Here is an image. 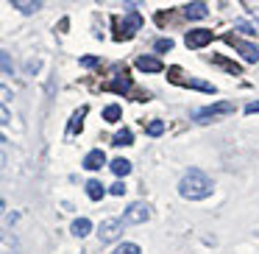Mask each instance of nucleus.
Masks as SVG:
<instances>
[{"mask_svg":"<svg viewBox=\"0 0 259 254\" xmlns=\"http://www.w3.org/2000/svg\"><path fill=\"white\" fill-rule=\"evenodd\" d=\"M214 193V182L203 170H187L179 179V196L187 201H203Z\"/></svg>","mask_w":259,"mask_h":254,"instance_id":"f257e3e1","label":"nucleus"},{"mask_svg":"<svg viewBox=\"0 0 259 254\" xmlns=\"http://www.w3.org/2000/svg\"><path fill=\"white\" fill-rule=\"evenodd\" d=\"M151 204H145V201H134L128 209H125V215L120 221H123V226L128 224V226H137V224H145V221H151Z\"/></svg>","mask_w":259,"mask_h":254,"instance_id":"f03ea898","label":"nucleus"},{"mask_svg":"<svg viewBox=\"0 0 259 254\" xmlns=\"http://www.w3.org/2000/svg\"><path fill=\"white\" fill-rule=\"evenodd\" d=\"M229 112H234V103H229V101H220V103H212V106H203V109H198L192 118L198 120V123H209L212 118H218V115H229Z\"/></svg>","mask_w":259,"mask_h":254,"instance_id":"7ed1b4c3","label":"nucleus"},{"mask_svg":"<svg viewBox=\"0 0 259 254\" xmlns=\"http://www.w3.org/2000/svg\"><path fill=\"white\" fill-rule=\"evenodd\" d=\"M120 232H123V221H120V218H106L101 226H98V237H101V243L117 240Z\"/></svg>","mask_w":259,"mask_h":254,"instance_id":"20e7f679","label":"nucleus"},{"mask_svg":"<svg viewBox=\"0 0 259 254\" xmlns=\"http://www.w3.org/2000/svg\"><path fill=\"white\" fill-rule=\"evenodd\" d=\"M212 40H214L212 31H206V28H195V31H190V34H187V48H206Z\"/></svg>","mask_w":259,"mask_h":254,"instance_id":"39448f33","label":"nucleus"},{"mask_svg":"<svg viewBox=\"0 0 259 254\" xmlns=\"http://www.w3.org/2000/svg\"><path fill=\"white\" fill-rule=\"evenodd\" d=\"M231 45H237V51L242 53V59L245 62H259V45H253V42H242V40H231Z\"/></svg>","mask_w":259,"mask_h":254,"instance_id":"423d86ee","label":"nucleus"},{"mask_svg":"<svg viewBox=\"0 0 259 254\" xmlns=\"http://www.w3.org/2000/svg\"><path fill=\"white\" fill-rule=\"evenodd\" d=\"M103 165H106V154H103L101 148H92V151L84 157V168L87 170H101Z\"/></svg>","mask_w":259,"mask_h":254,"instance_id":"0eeeda50","label":"nucleus"},{"mask_svg":"<svg viewBox=\"0 0 259 254\" xmlns=\"http://www.w3.org/2000/svg\"><path fill=\"white\" fill-rule=\"evenodd\" d=\"M137 67H140L142 73H162L164 64H162V59H156V56H140L137 59Z\"/></svg>","mask_w":259,"mask_h":254,"instance_id":"6e6552de","label":"nucleus"},{"mask_svg":"<svg viewBox=\"0 0 259 254\" xmlns=\"http://www.w3.org/2000/svg\"><path fill=\"white\" fill-rule=\"evenodd\" d=\"M184 14H187L190 20H203V17L209 14V6H206V3H187V6H184Z\"/></svg>","mask_w":259,"mask_h":254,"instance_id":"1a4fd4ad","label":"nucleus"},{"mask_svg":"<svg viewBox=\"0 0 259 254\" xmlns=\"http://www.w3.org/2000/svg\"><path fill=\"white\" fill-rule=\"evenodd\" d=\"M70 232H73L75 237H87L92 232V221L90 218H75L73 226H70Z\"/></svg>","mask_w":259,"mask_h":254,"instance_id":"9d476101","label":"nucleus"},{"mask_svg":"<svg viewBox=\"0 0 259 254\" xmlns=\"http://www.w3.org/2000/svg\"><path fill=\"white\" fill-rule=\"evenodd\" d=\"M12 6L17 9V12H23V14H34V12L42 9V3L39 0H12Z\"/></svg>","mask_w":259,"mask_h":254,"instance_id":"9b49d317","label":"nucleus"},{"mask_svg":"<svg viewBox=\"0 0 259 254\" xmlns=\"http://www.w3.org/2000/svg\"><path fill=\"white\" fill-rule=\"evenodd\" d=\"M87 196L92 198V201H101L103 196H106V187L101 185V182H95V179H90L87 182Z\"/></svg>","mask_w":259,"mask_h":254,"instance_id":"f8f14e48","label":"nucleus"},{"mask_svg":"<svg viewBox=\"0 0 259 254\" xmlns=\"http://www.w3.org/2000/svg\"><path fill=\"white\" fill-rule=\"evenodd\" d=\"M109 168H112L114 176H128L131 173V162H128V159H123V157L112 159V165H109Z\"/></svg>","mask_w":259,"mask_h":254,"instance_id":"ddd939ff","label":"nucleus"},{"mask_svg":"<svg viewBox=\"0 0 259 254\" xmlns=\"http://www.w3.org/2000/svg\"><path fill=\"white\" fill-rule=\"evenodd\" d=\"M120 115H123V112H120V106H117V103H109V106L103 109V120H109V123H117V120H120Z\"/></svg>","mask_w":259,"mask_h":254,"instance_id":"4468645a","label":"nucleus"},{"mask_svg":"<svg viewBox=\"0 0 259 254\" xmlns=\"http://www.w3.org/2000/svg\"><path fill=\"white\" fill-rule=\"evenodd\" d=\"M134 142V134H131L128 129H120L117 134H114V146H131Z\"/></svg>","mask_w":259,"mask_h":254,"instance_id":"2eb2a0df","label":"nucleus"},{"mask_svg":"<svg viewBox=\"0 0 259 254\" xmlns=\"http://www.w3.org/2000/svg\"><path fill=\"white\" fill-rule=\"evenodd\" d=\"M0 73H14V62H12V56H9L6 51H0Z\"/></svg>","mask_w":259,"mask_h":254,"instance_id":"dca6fc26","label":"nucleus"},{"mask_svg":"<svg viewBox=\"0 0 259 254\" xmlns=\"http://www.w3.org/2000/svg\"><path fill=\"white\" fill-rule=\"evenodd\" d=\"M140 25H142V17H140V14L131 12V14H128V23H125V28H128V31H125V37H131L137 28H140Z\"/></svg>","mask_w":259,"mask_h":254,"instance_id":"f3484780","label":"nucleus"},{"mask_svg":"<svg viewBox=\"0 0 259 254\" xmlns=\"http://www.w3.org/2000/svg\"><path fill=\"white\" fill-rule=\"evenodd\" d=\"M148 134H151V137L164 134V123H162V120H151V123H148Z\"/></svg>","mask_w":259,"mask_h":254,"instance_id":"a211bd4d","label":"nucleus"},{"mask_svg":"<svg viewBox=\"0 0 259 254\" xmlns=\"http://www.w3.org/2000/svg\"><path fill=\"white\" fill-rule=\"evenodd\" d=\"M117 254H142V248L137 246V243H123V246L117 248Z\"/></svg>","mask_w":259,"mask_h":254,"instance_id":"6ab92c4d","label":"nucleus"},{"mask_svg":"<svg viewBox=\"0 0 259 254\" xmlns=\"http://www.w3.org/2000/svg\"><path fill=\"white\" fill-rule=\"evenodd\" d=\"M153 48H156L159 53H164V51H173V40H156V45H153Z\"/></svg>","mask_w":259,"mask_h":254,"instance_id":"aec40b11","label":"nucleus"},{"mask_svg":"<svg viewBox=\"0 0 259 254\" xmlns=\"http://www.w3.org/2000/svg\"><path fill=\"white\" fill-rule=\"evenodd\" d=\"M109 193H112V196H123V193H125V185H123V182H114V185L109 187Z\"/></svg>","mask_w":259,"mask_h":254,"instance_id":"412c9836","label":"nucleus"},{"mask_svg":"<svg viewBox=\"0 0 259 254\" xmlns=\"http://www.w3.org/2000/svg\"><path fill=\"white\" fill-rule=\"evenodd\" d=\"M237 31H242V34H248V37H253V34H256V31H253L248 23H237Z\"/></svg>","mask_w":259,"mask_h":254,"instance_id":"4be33fe9","label":"nucleus"},{"mask_svg":"<svg viewBox=\"0 0 259 254\" xmlns=\"http://www.w3.org/2000/svg\"><path fill=\"white\" fill-rule=\"evenodd\" d=\"M9 120H12V118H9V109L3 106V103H0V126H6Z\"/></svg>","mask_w":259,"mask_h":254,"instance_id":"5701e85b","label":"nucleus"},{"mask_svg":"<svg viewBox=\"0 0 259 254\" xmlns=\"http://www.w3.org/2000/svg\"><path fill=\"white\" fill-rule=\"evenodd\" d=\"M256 112H259V101H253V103L245 106V115H256Z\"/></svg>","mask_w":259,"mask_h":254,"instance_id":"b1692460","label":"nucleus"},{"mask_svg":"<svg viewBox=\"0 0 259 254\" xmlns=\"http://www.w3.org/2000/svg\"><path fill=\"white\" fill-rule=\"evenodd\" d=\"M81 64H84V67H95L98 59H95V56H87V59H81Z\"/></svg>","mask_w":259,"mask_h":254,"instance_id":"393cba45","label":"nucleus"},{"mask_svg":"<svg viewBox=\"0 0 259 254\" xmlns=\"http://www.w3.org/2000/svg\"><path fill=\"white\" fill-rule=\"evenodd\" d=\"M3 162H6V157H3V154H0V168H3Z\"/></svg>","mask_w":259,"mask_h":254,"instance_id":"a878e982","label":"nucleus"},{"mask_svg":"<svg viewBox=\"0 0 259 254\" xmlns=\"http://www.w3.org/2000/svg\"><path fill=\"white\" fill-rule=\"evenodd\" d=\"M0 142H3V131H0Z\"/></svg>","mask_w":259,"mask_h":254,"instance_id":"bb28decb","label":"nucleus"},{"mask_svg":"<svg viewBox=\"0 0 259 254\" xmlns=\"http://www.w3.org/2000/svg\"><path fill=\"white\" fill-rule=\"evenodd\" d=\"M0 212H3V201H0Z\"/></svg>","mask_w":259,"mask_h":254,"instance_id":"cd10ccee","label":"nucleus"}]
</instances>
